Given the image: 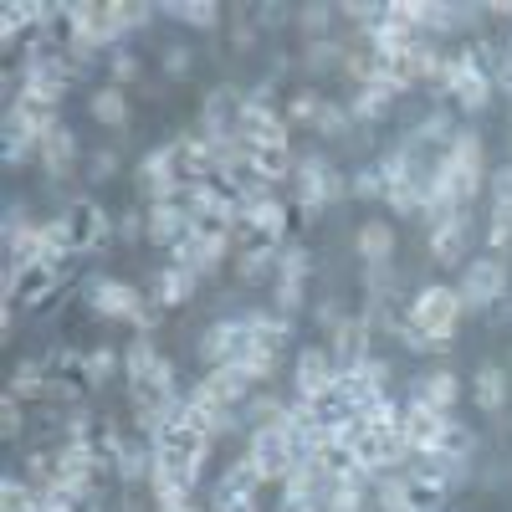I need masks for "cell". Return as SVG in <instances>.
Segmentation results:
<instances>
[{
	"mask_svg": "<svg viewBox=\"0 0 512 512\" xmlns=\"http://www.w3.org/2000/svg\"><path fill=\"white\" fill-rule=\"evenodd\" d=\"M251 154V169L262 185H277V180H292L297 164H292V149L287 144H267V149H246Z\"/></svg>",
	"mask_w": 512,
	"mask_h": 512,
	"instance_id": "cell-19",
	"label": "cell"
},
{
	"mask_svg": "<svg viewBox=\"0 0 512 512\" xmlns=\"http://www.w3.org/2000/svg\"><path fill=\"white\" fill-rule=\"evenodd\" d=\"M466 241H472V226H466V210H456V216H441L431 226V256L441 267H456L466 256Z\"/></svg>",
	"mask_w": 512,
	"mask_h": 512,
	"instance_id": "cell-16",
	"label": "cell"
},
{
	"mask_svg": "<svg viewBox=\"0 0 512 512\" xmlns=\"http://www.w3.org/2000/svg\"><path fill=\"white\" fill-rule=\"evenodd\" d=\"M338 374H344V369H338V359H333L328 349H303V354H297V364H292L297 400H313V405H318L333 384H338Z\"/></svg>",
	"mask_w": 512,
	"mask_h": 512,
	"instance_id": "cell-11",
	"label": "cell"
},
{
	"mask_svg": "<svg viewBox=\"0 0 512 512\" xmlns=\"http://www.w3.org/2000/svg\"><path fill=\"white\" fill-rule=\"evenodd\" d=\"M134 77H139V62L128 52H113V88H118V82H134Z\"/></svg>",
	"mask_w": 512,
	"mask_h": 512,
	"instance_id": "cell-40",
	"label": "cell"
},
{
	"mask_svg": "<svg viewBox=\"0 0 512 512\" xmlns=\"http://www.w3.org/2000/svg\"><path fill=\"white\" fill-rule=\"evenodd\" d=\"M216 512H256V492H231V487H216Z\"/></svg>",
	"mask_w": 512,
	"mask_h": 512,
	"instance_id": "cell-31",
	"label": "cell"
},
{
	"mask_svg": "<svg viewBox=\"0 0 512 512\" xmlns=\"http://www.w3.org/2000/svg\"><path fill=\"white\" fill-rule=\"evenodd\" d=\"M72 154H77V144H72V134H67V128H52V134L41 139V159H47V169H52V175L72 169Z\"/></svg>",
	"mask_w": 512,
	"mask_h": 512,
	"instance_id": "cell-26",
	"label": "cell"
},
{
	"mask_svg": "<svg viewBox=\"0 0 512 512\" xmlns=\"http://www.w3.org/2000/svg\"><path fill=\"white\" fill-rule=\"evenodd\" d=\"M487 185H492V205H512V164H502Z\"/></svg>",
	"mask_w": 512,
	"mask_h": 512,
	"instance_id": "cell-37",
	"label": "cell"
},
{
	"mask_svg": "<svg viewBox=\"0 0 512 512\" xmlns=\"http://www.w3.org/2000/svg\"><path fill=\"white\" fill-rule=\"evenodd\" d=\"M190 292H195V277L180 272V267H164V272L154 277V303H159V308H180Z\"/></svg>",
	"mask_w": 512,
	"mask_h": 512,
	"instance_id": "cell-21",
	"label": "cell"
},
{
	"mask_svg": "<svg viewBox=\"0 0 512 512\" xmlns=\"http://www.w3.org/2000/svg\"><path fill=\"white\" fill-rule=\"evenodd\" d=\"M390 103H395V88H390L384 77H374V82H364V88L354 93L349 113H354V118H364V123H379L384 113H390Z\"/></svg>",
	"mask_w": 512,
	"mask_h": 512,
	"instance_id": "cell-20",
	"label": "cell"
},
{
	"mask_svg": "<svg viewBox=\"0 0 512 512\" xmlns=\"http://www.w3.org/2000/svg\"><path fill=\"white\" fill-rule=\"evenodd\" d=\"M461 287H446V282H431V287H420L410 297V308H405V323H400V338L410 349L420 354H441L451 349V338H456V323H461Z\"/></svg>",
	"mask_w": 512,
	"mask_h": 512,
	"instance_id": "cell-1",
	"label": "cell"
},
{
	"mask_svg": "<svg viewBox=\"0 0 512 512\" xmlns=\"http://www.w3.org/2000/svg\"><path fill=\"white\" fill-rule=\"evenodd\" d=\"M180 185H185V175H180L175 144L154 149V154L139 164V190L149 195V205H159V200H175V190H180Z\"/></svg>",
	"mask_w": 512,
	"mask_h": 512,
	"instance_id": "cell-13",
	"label": "cell"
},
{
	"mask_svg": "<svg viewBox=\"0 0 512 512\" xmlns=\"http://www.w3.org/2000/svg\"><path fill=\"white\" fill-rule=\"evenodd\" d=\"M246 461H251V472L262 482H292L297 472H303V451H297V441L282 431V425H262V431H251Z\"/></svg>",
	"mask_w": 512,
	"mask_h": 512,
	"instance_id": "cell-3",
	"label": "cell"
},
{
	"mask_svg": "<svg viewBox=\"0 0 512 512\" xmlns=\"http://www.w3.org/2000/svg\"><path fill=\"white\" fill-rule=\"evenodd\" d=\"M256 349V328L251 318H221V323H210L205 338H200V354L210 359V369H221V364H246Z\"/></svg>",
	"mask_w": 512,
	"mask_h": 512,
	"instance_id": "cell-4",
	"label": "cell"
},
{
	"mask_svg": "<svg viewBox=\"0 0 512 512\" xmlns=\"http://www.w3.org/2000/svg\"><path fill=\"white\" fill-rule=\"evenodd\" d=\"M292 180H297V205H303L308 216L344 195V175H338L323 154H303V159H297V175Z\"/></svg>",
	"mask_w": 512,
	"mask_h": 512,
	"instance_id": "cell-6",
	"label": "cell"
},
{
	"mask_svg": "<svg viewBox=\"0 0 512 512\" xmlns=\"http://www.w3.org/2000/svg\"><path fill=\"white\" fill-rule=\"evenodd\" d=\"M36 507V487L26 477H6L0 482V512H31Z\"/></svg>",
	"mask_w": 512,
	"mask_h": 512,
	"instance_id": "cell-28",
	"label": "cell"
},
{
	"mask_svg": "<svg viewBox=\"0 0 512 512\" xmlns=\"http://www.w3.org/2000/svg\"><path fill=\"white\" fill-rule=\"evenodd\" d=\"M36 390H47V379H41L36 364H26V369L16 374V395H36Z\"/></svg>",
	"mask_w": 512,
	"mask_h": 512,
	"instance_id": "cell-39",
	"label": "cell"
},
{
	"mask_svg": "<svg viewBox=\"0 0 512 512\" xmlns=\"http://www.w3.org/2000/svg\"><path fill=\"white\" fill-rule=\"evenodd\" d=\"M185 67H190V52L185 47H175V52L164 57V72H185Z\"/></svg>",
	"mask_w": 512,
	"mask_h": 512,
	"instance_id": "cell-43",
	"label": "cell"
},
{
	"mask_svg": "<svg viewBox=\"0 0 512 512\" xmlns=\"http://www.w3.org/2000/svg\"><path fill=\"white\" fill-rule=\"evenodd\" d=\"M502 297H507V262L497 251L466 262V272H461V303L466 308H497Z\"/></svg>",
	"mask_w": 512,
	"mask_h": 512,
	"instance_id": "cell-7",
	"label": "cell"
},
{
	"mask_svg": "<svg viewBox=\"0 0 512 512\" xmlns=\"http://www.w3.org/2000/svg\"><path fill=\"white\" fill-rule=\"evenodd\" d=\"M236 139L246 149H267V144H287V118L277 108H267L262 98H246L236 108Z\"/></svg>",
	"mask_w": 512,
	"mask_h": 512,
	"instance_id": "cell-9",
	"label": "cell"
},
{
	"mask_svg": "<svg viewBox=\"0 0 512 512\" xmlns=\"http://www.w3.org/2000/svg\"><path fill=\"white\" fill-rule=\"evenodd\" d=\"M88 108H93V118L108 123V128L128 123V98H123V88H98V93L88 98Z\"/></svg>",
	"mask_w": 512,
	"mask_h": 512,
	"instance_id": "cell-24",
	"label": "cell"
},
{
	"mask_svg": "<svg viewBox=\"0 0 512 512\" xmlns=\"http://www.w3.org/2000/svg\"><path fill=\"white\" fill-rule=\"evenodd\" d=\"M487 241H492V251L512 246V205H492V221H487Z\"/></svg>",
	"mask_w": 512,
	"mask_h": 512,
	"instance_id": "cell-30",
	"label": "cell"
},
{
	"mask_svg": "<svg viewBox=\"0 0 512 512\" xmlns=\"http://www.w3.org/2000/svg\"><path fill=\"white\" fill-rule=\"evenodd\" d=\"M451 415H441L436 405H425V400H410L400 405V436L410 441V451H441L446 436H451Z\"/></svg>",
	"mask_w": 512,
	"mask_h": 512,
	"instance_id": "cell-8",
	"label": "cell"
},
{
	"mask_svg": "<svg viewBox=\"0 0 512 512\" xmlns=\"http://www.w3.org/2000/svg\"><path fill=\"white\" fill-rule=\"evenodd\" d=\"M159 359H164V354L149 344V338H139V344H128V349H123V374H128V384H134V379H144V374H149Z\"/></svg>",
	"mask_w": 512,
	"mask_h": 512,
	"instance_id": "cell-27",
	"label": "cell"
},
{
	"mask_svg": "<svg viewBox=\"0 0 512 512\" xmlns=\"http://www.w3.org/2000/svg\"><path fill=\"white\" fill-rule=\"evenodd\" d=\"M318 113H323V103H318L313 93H297V98L287 103V123H308V118L318 123Z\"/></svg>",
	"mask_w": 512,
	"mask_h": 512,
	"instance_id": "cell-33",
	"label": "cell"
},
{
	"mask_svg": "<svg viewBox=\"0 0 512 512\" xmlns=\"http://www.w3.org/2000/svg\"><path fill=\"white\" fill-rule=\"evenodd\" d=\"M149 446H154V472H159V477H169V482H180L185 492L200 482V466L210 461V436H205V431H195L190 420L169 425V431H164V436H154Z\"/></svg>",
	"mask_w": 512,
	"mask_h": 512,
	"instance_id": "cell-2",
	"label": "cell"
},
{
	"mask_svg": "<svg viewBox=\"0 0 512 512\" xmlns=\"http://www.w3.org/2000/svg\"><path fill=\"white\" fill-rule=\"evenodd\" d=\"M405 477L410 482H436V487H456L461 477V461L451 451H415L410 466H405Z\"/></svg>",
	"mask_w": 512,
	"mask_h": 512,
	"instance_id": "cell-17",
	"label": "cell"
},
{
	"mask_svg": "<svg viewBox=\"0 0 512 512\" xmlns=\"http://www.w3.org/2000/svg\"><path fill=\"white\" fill-rule=\"evenodd\" d=\"M349 108H338V103H323V113H318V128H323V134H344V128H349Z\"/></svg>",
	"mask_w": 512,
	"mask_h": 512,
	"instance_id": "cell-35",
	"label": "cell"
},
{
	"mask_svg": "<svg viewBox=\"0 0 512 512\" xmlns=\"http://www.w3.org/2000/svg\"><path fill=\"white\" fill-rule=\"evenodd\" d=\"M251 328H256V344H262V349H282L287 344V338H292V323L282 318V313H251Z\"/></svg>",
	"mask_w": 512,
	"mask_h": 512,
	"instance_id": "cell-25",
	"label": "cell"
},
{
	"mask_svg": "<svg viewBox=\"0 0 512 512\" xmlns=\"http://www.w3.org/2000/svg\"><path fill=\"white\" fill-rule=\"evenodd\" d=\"M297 303H303V282H282V287H277V313L287 318Z\"/></svg>",
	"mask_w": 512,
	"mask_h": 512,
	"instance_id": "cell-38",
	"label": "cell"
},
{
	"mask_svg": "<svg viewBox=\"0 0 512 512\" xmlns=\"http://www.w3.org/2000/svg\"><path fill=\"white\" fill-rule=\"evenodd\" d=\"M190 231H195V221H190L185 200H159V205H149V216H144V236H149L154 246H180Z\"/></svg>",
	"mask_w": 512,
	"mask_h": 512,
	"instance_id": "cell-14",
	"label": "cell"
},
{
	"mask_svg": "<svg viewBox=\"0 0 512 512\" xmlns=\"http://www.w3.org/2000/svg\"><path fill=\"white\" fill-rule=\"evenodd\" d=\"M108 175H118V154H113V149L93 154V180H108Z\"/></svg>",
	"mask_w": 512,
	"mask_h": 512,
	"instance_id": "cell-42",
	"label": "cell"
},
{
	"mask_svg": "<svg viewBox=\"0 0 512 512\" xmlns=\"http://www.w3.org/2000/svg\"><path fill=\"white\" fill-rule=\"evenodd\" d=\"M477 405L482 410H502L507 405V374L497 364H482L477 369Z\"/></svg>",
	"mask_w": 512,
	"mask_h": 512,
	"instance_id": "cell-23",
	"label": "cell"
},
{
	"mask_svg": "<svg viewBox=\"0 0 512 512\" xmlns=\"http://www.w3.org/2000/svg\"><path fill=\"white\" fill-rule=\"evenodd\" d=\"M0 425H6V436L21 431V395H6V410H0Z\"/></svg>",
	"mask_w": 512,
	"mask_h": 512,
	"instance_id": "cell-41",
	"label": "cell"
},
{
	"mask_svg": "<svg viewBox=\"0 0 512 512\" xmlns=\"http://www.w3.org/2000/svg\"><path fill=\"white\" fill-rule=\"evenodd\" d=\"M169 16H175V21H190V26H216V21H221L216 6H169Z\"/></svg>",
	"mask_w": 512,
	"mask_h": 512,
	"instance_id": "cell-32",
	"label": "cell"
},
{
	"mask_svg": "<svg viewBox=\"0 0 512 512\" xmlns=\"http://www.w3.org/2000/svg\"><path fill=\"white\" fill-rule=\"evenodd\" d=\"M88 303H93V313H103V318H128V323L149 328V308L139 303V287H134V282L98 277V282H93V292H88Z\"/></svg>",
	"mask_w": 512,
	"mask_h": 512,
	"instance_id": "cell-10",
	"label": "cell"
},
{
	"mask_svg": "<svg viewBox=\"0 0 512 512\" xmlns=\"http://www.w3.org/2000/svg\"><path fill=\"white\" fill-rule=\"evenodd\" d=\"M390 251H395V231L384 221H364L359 226V256L364 262H390Z\"/></svg>",
	"mask_w": 512,
	"mask_h": 512,
	"instance_id": "cell-22",
	"label": "cell"
},
{
	"mask_svg": "<svg viewBox=\"0 0 512 512\" xmlns=\"http://www.w3.org/2000/svg\"><path fill=\"white\" fill-rule=\"evenodd\" d=\"M113 369H123V354H113V349H93V359L82 364V379H88V384H103Z\"/></svg>",
	"mask_w": 512,
	"mask_h": 512,
	"instance_id": "cell-29",
	"label": "cell"
},
{
	"mask_svg": "<svg viewBox=\"0 0 512 512\" xmlns=\"http://www.w3.org/2000/svg\"><path fill=\"white\" fill-rule=\"evenodd\" d=\"M241 226H251V236L262 246H282L287 241V205L262 195V200H246L241 205Z\"/></svg>",
	"mask_w": 512,
	"mask_h": 512,
	"instance_id": "cell-15",
	"label": "cell"
},
{
	"mask_svg": "<svg viewBox=\"0 0 512 512\" xmlns=\"http://www.w3.org/2000/svg\"><path fill=\"white\" fill-rule=\"evenodd\" d=\"M456 395H461V379H456L451 369H431L425 379H415V390H410V400H425V405H436L441 415H451Z\"/></svg>",
	"mask_w": 512,
	"mask_h": 512,
	"instance_id": "cell-18",
	"label": "cell"
},
{
	"mask_svg": "<svg viewBox=\"0 0 512 512\" xmlns=\"http://www.w3.org/2000/svg\"><path fill=\"white\" fill-rule=\"evenodd\" d=\"M303 272H308V251L303 246L282 251V282H303Z\"/></svg>",
	"mask_w": 512,
	"mask_h": 512,
	"instance_id": "cell-36",
	"label": "cell"
},
{
	"mask_svg": "<svg viewBox=\"0 0 512 512\" xmlns=\"http://www.w3.org/2000/svg\"><path fill=\"white\" fill-rule=\"evenodd\" d=\"M441 88L451 93V103H456V108L477 113V108H487V98H492V77H487V67H482L472 52H456V57H446Z\"/></svg>",
	"mask_w": 512,
	"mask_h": 512,
	"instance_id": "cell-5",
	"label": "cell"
},
{
	"mask_svg": "<svg viewBox=\"0 0 512 512\" xmlns=\"http://www.w3.org/2000/svg\"><path fill=\"white\" fill-rule=\"evenodd\" d=\"M354 195H379L384 200V169L379 164H369V169H359V175H354Z\"/></svg>",
	"mask_w": 512,
	"mask_h": 512,
	"instance_id": "cell-34",
	"label": "cell"
},
{
	"mask_svg": "<svg viewBox=\"0 0 512 512\" xmlns=\"http://www.w3.org/2000/svg\"><path fill=\"white\" fill-rule=\"evenodd\" d=\"M164 512H200V507H195V502H185V507H164Z\"/></svg>",
	"mask_w": 512,
	"mask_h": 512,
	"instance_id": "cell-44",
	"label": "cell"
},
{
	"mask_svg": "<svg viewBox=\"0 0 512 512\" xmlns=\"http://www.w3.org/2000/svg\"><path fill=\"white\" fill-rule=\"evenodd\" d=\"M226 256V236H210V231H190L180 246H169V267H180L190 277H205V272H216V262Z\"/></svg>",
	"mask_w": 512,
	"mask_h": 512,
	"instance_id": "cell-12",
	"label": "cell"
}]
</instances>
